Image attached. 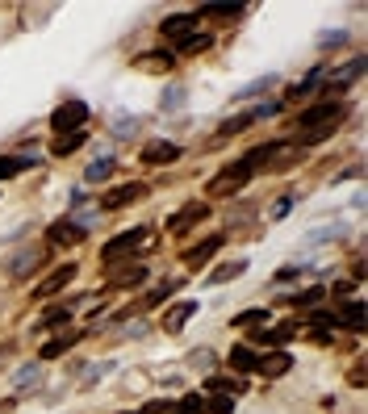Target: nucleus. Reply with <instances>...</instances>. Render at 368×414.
I'll return each mask as SVG.
<instances>
[{
    "mask_svg": "<svg viewBox=\"0 0 368 414\" xmlns=\"http://www.w3.org/2000/svg\"><path fill=\"white\" fill-rule=\"evenodd\" d=\"M147 239H151V230H147V226H130V230H122V235H113L109 243H105V251H100V255H105V264H109V268H113L118 260H126V255H130V251H138V247H142Z\"/></svg>",
    "mask_w": 368,
    "mask_h": 414,
    "instance_id": "1",
    "label": "nucleus"
},
{
    "mask_svg": "<svg viewBox=\"0 0 368 414\" xmlns=\"http://www.w3.org/2000/svg\"><path fill=\"white\" fill-rule=\"evenodd\" d=\"M84 122H88V105L84 100H63V105L50 113V126H55L59 134H76V130H84Z\"/></svg>",
    "mask_w": 368,
    "mask_h": 414,
    "instance_id": "2",
    "label": "nucleus"
},
{
    "mask_svg": "<svg viewBox=\"0 0 368 414\" xmlns=\"http://www.w3.org/2000/svg\"><path fill=\"white\" fill-rule=\"evenodd\" d=\"M335 122H343V105H339V100H327V105H314V109H305L297 118V134L318 130V126H335Z\"/></svg>",
    "mask_w": 368,
    "mask_h": 414,
    "instance_id": "3",
    "label": "nucleus"
},
{
    "mask_svg": "<svg viewBox=\"0 0 368 414\" xmlns=\"http://www.w3.org/2000/svg\"><path fill=\"white\" fill-rule=\"evenodd\" d=\"M247 180H251V172H247L243 164H230V168H222L214 180H209V193H214V197H230V193H239Z\"/></svg>",
    "mask_w": 368,
    "mask_h": 414,
    "instance_id": "4",
    "label": "nucleus"
},
{
    "mask_svg": "<svg viewBox=\"0 0 368 414\" xmlns=\"http://www.w3.org/2000/svg\"><path fill=\"white\" fill-rule=\"evenodd\" d=\"M142 193H147V184H138V180H126V184H118L113 193H105V197H100V210H122V205L138 201Z\"/></svg>",
    "mask_w": 368,
    "mask_h": 414,
    "instance_id": "5",
    "label": "nucleus"
},
{
    "mask_svg": "<svg viewBox=\"0 0 368 414\" xmlns=\"http://www.w3.org/2000/svg\"><path fill=\"white\" fill-rule=\"evenodd\" d=\"M205 218H209V205H205V201H188L184 210H176V214L168 218V226H172V230H188L193 222H205Z\"/></svg>",
    "mask_w": 368,
    "mask_h": 414,
    "instance_id": "6",
    "label": "nucleus"
},
{
    "mask_svg": "<svg viewBox=\"0 0 368 414\" xmlns=\"http://www.w3.org/2000/svg\"><path fill=\"white\" fill-rule=\"evenodd\" d=\"M193 314H197V301H180V305H172L168 314H164V331H168V335H180L184 323H188Z\"/></svg>",
    "mask_w": 368,
    "mask_h": 414,
    "instance_id": "7",
    "label": "nucleus"
},
{
    "mask_svg": "<svg viewBox=\"0 0 368 414\" xmlns=\"http://www.w3.org/2000/svg\"><path fill=\"white\" fill-rule=\"evenodd\" d=\"M72 276H76V264H63L59 272H50V276H46L34 293H38V297H55L59 289H67V285H72Z\"/></svg>",
    "mask_w": 368,
    "mask_h": 414,
    "instance_id": "8",
    "label": "nucleus"
},
{
    "mask_svg": "<svg viewBox=\"0 0 368 414\" xmlns=\"http://www.w3.org/2000/svg\"><path fill=\"white\" fill-rule=\"evenodd\" d=\"M80 239H84V230L76 222H55V226L46 230V243H55V247H76Z\"/></svg>",
    "mask_w": 368,
    "mask_h": 414,
    "instance_id": "9",
    "label": "nucleus"
},
{
    "mask_svg": "<svg viewBox=\"0 0 368 414\" xmlns=\"http://www.w3.org/2000/svg\"><path fill=\"white\" fill-rule=\"evenodd\" d=\"M142 160L155 164V168H160V164H176V160H180V146H176V142H147Z\"/></svg>",
    "mask_w": 368,
    "mask_h": 414,
    "instance_id": "10",
    "label": "nucleus"
},
{
    "mask_svg": "<svg viewBox=\"0 0 368 414\" xmlns=\"http://www.w3.org/2000/svg\"><path fill=\"white\" fill-rule=\"evenodd\" d=\"M281 151H285V142H264V146H255V151H247V155H243V168H247V172H255V168L272 164V155H281Z\"/></svg>",
    "mask_w": 368,
    "mask_h": 414,
    "instance_id": "11",
    "label": "nucleus"
},
{
    "mask_svg": "<svg viewBox=\"0 0 368 414\" xmlns=\"http://www.w3.org/2000/svg\"><path fill=\"white\" fill-rule=\"evenodd\" d=\"M360 72H364V59L356 55L351 63H343V67H339V72H335V76L327 80V92H343V88H347V84H351V80H356Z\"/></svg>",
    "mask_w": 368,
    "mask_h": 414,
    "instance_id": "12",
    "label": "nucleus"
},
{
    "mask_svg": "<svg viewBox=\"0 0 368 414\" xmlns=\"http://www.w3.org/2000/svg\"><path fill=\"white\" fill-rule=\"evenodd\" d=\"M142 281H147V268H142V264L109 268V285H113V289H130V285H142Z\"/></svg>",
    "mask_w": 368,
    "mask_h": 414,
    "instance_id": "13",
    "label": "nucleus"
},
{
    "mask_svg": "<svg viewBox=\"0 0 368 414\" xmlns=\"http://www.w3.org/2000/svg\"><path fill=\"white\" fill-rule=\"evenodd\" d=\"M218 247H222V235H209L205 243H197V247L184 255V260H188V268H201L205 260H214V251H218Z\"/></svg>",
    "mask_w": 368,
    "mask_h": 414,
    "instance_id": "14",
    "label": "nucleus"
},
{
    "mask_svg": "<svg viewBox=\"0 0 368 414\" xmlns=\"http://www.w3.org/2000/svg\"><path fill=\"white\" fill-rule=\"evenodd\" d=\"M38 164V155H5V160H0V180H9V176H21L25 168H34Z\"/></svg>",
    "mask_w": 368,
    "mask_h": 414,
    "instance_id": "15",
    "label": "nucleus"
},
{
    "mask_svg": "<svg viewBox=\"0 0 368 414\" xmlns=\"http://www.w3.org/2000/svg\"><path fill=\"white\" fill-rule=\"evenodd\" d=\"M289 369H293V356H285V351L259 356V373H264V377H285Z\"/></svg>",
    "mask_w": 368,
    "mask_h": 414,
    "instance_id": "16",
    "label": "nucleus"
},
{
    "mask_svg": "<svg viewBox=\"0 0 368 414\" xmlns=\"http://www.w3.org/2000/svg\"><path fill=\"white\" fill-rule=\"evenodd\" d=\"M230 369H235V373H255V369H259V356H255L251 347L235 343V347H230Z\"/></svg>",
    "mask_w": 368,
    "mask_h": 414,
    "instance_id": "17",
    "label": "nucleus"
},
{
    "mask_svg": "<svg viewBox=\"0 0 368 414\" xmlns=\"http://www.w3.org/2000/svg\"><path fill=\"white\" fill-rule=\"evenodd\" d=\"M134 67L138 72H168L172 67V55H168V50H147V55L134 59Z\"/></svg>",
    "mask_w": 368,
    "mask_h": 414,
    "instance_id": "18",
    "label": "nucleus"
},
{
    "mask_svg": "<svg viewBox=\"0 0 368 414\" xmlns=\"http://www.w3.org/2000/svg\"><path fill=\"white\" fill-rule=\"evenodd\" d=\"M193 21H197V13H172V17H168L160 30H164L168 38H184V34L193 30Z\"/></svg>",
    "mask_w": 368,
    "mask_h": 414,
    "instance_id": "19",
    "label": "nucleus"
},
{
    "mask_svg": "<svg viewBox=\"0 0 368 414\" xmlns=\"http://www.w3.org/2000/svg\"><path fill=\"white\" fill-rule=\"evenodd\" d=\"M243 272H247V260H230V264H222V268L209 272V285H226V281H235Z\"/></svg>",
    "mask_w": 368,
    "mask_h": 414,
    "instance_id": "20",
    "label": "nucleus"
},
{
    "mask_svg": "<svg viewBox=\"0 0 368 414\" xmlns=\"http://www.w3.org/2000/svg\"><path fill=\"white\" fill-rule=\"evenodd\" d=\"M205 389H214V393H222V397H235V393L247 389V381H243V377H239V381H230V377H209Z\"/></svg>",
    "mask_w": 368,
    "mask_h": 414,
    "instance_id": "21",
    "label": "nucleus"
},
{
    "mask_svg": "<svg viewBox=\"0 0 368 414\" xmlns=\"http://www.w3.org/2000/svg\"><path fill=\"white\" fill-rule=\"evenodd\" d=\"M109 176H113V160H109V155H105V160H92L88 172H84L88 184H100V180H109Z\"/></svg>",
    "mask_w": 368,
    "mask_h": 414,
    "instance_id": "22",
    "label": "nucleus"
},
{
    "mask_svg": "<svg viewBox=\"0 0 368 414\" xmlns=\"http://www.w3.org/2000/svg\"><path fill=\"white\" fill-rule=\"evenodd\" d=\"M335 318H339V323H347L351 331H364V305H360V301H347Z\"/></svg>",
    "mask_w": 368,
    "mask_h": 414,
    "instance_id": "23",
    "label": "nucleus"
},
{
    "mask_svg": "<svg viewBox=\"0 0 368 414\" xmlns=\"http://www.w3.org/2000/svg\"><path fill=\"white\" fill-rule=\"evenodd\" d=\"M293 335H297V327L285 323V327H268V331H259V343H277V347H281V343H289Z\"/></svg>",
    "mask_w": 368,
    "mask_h": 414,
    "instance_id": "24",
    "label": "nucleus"
},
{
    "mask_svg": "<svg viewBox=\"0 0 368 414\" xmlns=\"http://www.w3.org/2000/svg\"><path fill=\"white\" fill-rule=\"evenodd\" d=\"M84 138H88L84 130H76V134H59L50 151H55V155H72V151H80V146H84Z\"/></svg>",
    "mask_w": 368,
    "mask_h": 414,
    "instance_id": "25",
    "label": "nucleus"
},
{
    "mask_svg": "<svg viewBox=\"0 0 368 414\" xmlns=\"http://www.w3.org/2000/svg\"><path fill=\"white\" fill-rule=\"evenodd\" d=\"M197 50H209V34H197V30H188V34L180 38V55H197Z\"/></svg>",
    "mask_w": 368,
    "mask_h": 414,
    "instance_id": "26",
    "label": "nucleus"
},
{
    "mask_svg": "<svg viewBox=\"0 0 368 414\" xmlns=\"http://www.w3.org/2000/svg\"><path fill=\"white\" fill-rule=\"evenodd\" d=\"M34 264H38V251H34V247H25V251H17V260L9 264V272H13V276H25Z\"/></svg>",
    "mask_w": 368,
    "mask_h": 414,
    "instance_id": "27",
    "label": "nucleus"
},
{
    "mask_svg": "<svg viewBox=\"0 0 368 414\" xmlns=\"http://www.w3.org/2000/svg\"><path fill=\"white\" fill-rule=\"evenodd\" d=\"M72 343H76V335H63V339H50V343H46V347H42L38 356H42V360H59L63 351H72Z\"/></svg>",
    "mask_w": 368,
    "mask_h": 414,
    "instance_id": "28",
    "label": "nucleus"
},
{
    "mask_svg": "<svg viewBox=\"0 0 368 414\" xmlns=\"http://www.w3.org/2000/svg\"><path fill=\"white\" fill-rule=\"evenodd\" d=\"M347 235V226L343 222H335V226H323V230H310L305 235V243H327V239H343Z\"/></svg>",
    "mask_w": 368,
    "mask_h": 414,
    "instance_id": "29",
    "label": "nucleus"
},
{
    "mask_svg": "<svg viewBox=\"0 0 368 414\" xmlns=\"http://www.w3.org/2000/svg\"><path fill=\"white\" fill-rule=\"evenodd\" d=\"M268 88H277V76H259V80H251L247 88H239V96L247 100V96H259V92H268Z\"/></svg>",
    "mask_w": 368,
    "mask_h": 414,
    "instance_id": "30",
    "label": "nucleus"
},
{
    "mask_svg": "<svg viewBox=\"0 0 368 414\" xmlns=\"http://www.w3.org/2000/svg\"><path fill=\"white\" fill-rule=\"evenodd\" d=\"M268 323V309H243V314H235V327H259Z\"/></svg>",
    "mask_w": 368,
    "mask_h": 414,
    "instance_id": "31",
    "label": "nucleus"
},
{
    "mask_svg": "<svg viewBox=\"0 0 368 414\" xmlns=\"http://www.w3.org/2000/svg\"><path fill=\"white\" fill-rule=\"evenodd\" d=\"M201 17H243V5H205Z\"/></svg>",
    "mask_w": 368,
    "mask_h": 414,
    "instance_id": "32",
    "label": "nucleus"
},
{
    "mask_svg": "<svg viewBox=\"0 0 368 414\" xmlns=\"http://www.w3.org/2000/svg\"><path fill=\"white\" fill-rule=\"evenodd\" d=\"M176 289H184V281H164L160 289H151V297H147V301H151V305H155V301H168Z\"/></svg>",
    "mask_w": 368,
    "mask_h": 414,
    "instance_id": "33",
    "label": "nucleus"
},
{
    "mask_svg": "<svg viewBox=\"0 0 368 414\" xmlns=\"http://www.w3.org/2000/svg\"><path fill=\"white\" fill-rule=\"evenodd\" d=\"M323 297V289H297V293H285V301H293V305H314Z\"/></svg>",
    "mask_w": 368,
    "mask_h": 414,
    "instance_id": "34",
    "label": "nucleus"
},
{
    "mask_svg": "<svg viewBox=\"0 0 368 414\" xmlns=\"http://www.w3.org/2000/svg\"><path fill=\"white\" fill-rule=\"evenodd\" d=\"M305 323H310L314 331H327V327H339V318H335V314H323V309H314V314H305Z\"/></svg>",
    "mask_w": 368,
    "mask_h": 414,
    "instance_id": "35",
    "label": "nucleus"
},
{
    "mask_svg": "<svg viewBox=\"0 0 368 414\" xmlns=\"http://www.w3.org/2000/svg\"><path fill=\"white\" fill-rule=\"evenodd\" d=\"M251 126V113H239V118H230V122H222V138H230V134H239V130H247Z\"/></svg>",
    "mask_w": 368,
    "mask_h": 414,
    "instance_id": "36",
    "label": "nucleus"
},
{
    "mask_svg": "<svg viewBox=\"0 0 368 414\" xmlns=\"http://www.w3.org/2000/svg\"><path fill=\"white\" fill-rule=\"evenodd\" d=\"M72 318V305H55V309H50V314L42 318V327H63Z\"/></svg>",
    "mask_w": 368,
    "mask_h": 414,
    "instance_id": "37",
    "label": "nucleus"
},
{
    "mask_svg": "<svg viewBox=\"0 0 368 414\" xmlns=\"http://www.w3.org/2000/svg\"><path fill=\"white\" fill-rule=\"evenodd\" d=\"M134 130H138V118H130V113H122V118L113 122V134H118V138H130Z\"/></svg>",
    "mask_w": 368,
    "mask_h": 414,
    "instance_id": "38",
    "label": "nucleus"
},
{
    "mask_svg": "<svg viewBox=\"0 0 368 414\" xmlns=\"http://www.w3.org/2000/svg\"><path fill=\"white\" fill-rule=\"evenodd\" d=\"M176 414H205V397H197V393H188L180 406H176Z\"/></svg>",
    "mask_w": 368,
    "mask_h": 414,
    "instance_id": "39",
    "label": "nucleus"
},
{
    "mask_svg": "<svg viewBox=\"0 0 368 414\" xmlns=\"http://www.w3.org/2000/svg\"><path fill=\"white\" fill-rule=\"evenodd\" d=\"M184 96H188V92H184L180 84H172V88L164 92V109H180V105H184Z\"/></svg>",
    "mask_w": 368,
    "mask_h": 414,
    "instance_id": "40",
    "label": "nucleus"
},
{
    "mask_svg": "<svg viewBox=\"0 0 368 414\" xmlns=\"http://www.w3.org/2000/svg\"><path fill=\"white\" fill-rule=\"evenodd\" d=\"M272 113H281V100H264L259 109H251V122H264V118H272Z\"/></svg>",
    "mask_w": 368,
    "mask_h": 414,
    "instance_id": "41",
    "label": "nucleus"
},
{
    "mask_svg": "<svg viewBox=\"0 0 368 414\" xmlns=\"http://www.w3.org/2000/svg\"><path fill=\"white\" fill-rule=\"evenodd\" d=\"M318 42H323V46H343V42H347V30H331V34H323Z\"/></svg>",
    "mask_w": 368,
    "mask_h": 414,
    "instance_id": "42",
    "label": "nucleus"
},
{
    "mask_svg": "<svg viewBox=\"0 0 368 414\" xmlns=\"http://www.w3.org/2000/svg\"><path fill=\"white\" fill-rule=\"evenodd\" d=\"M205 410H209V414H230V402H226V397H209Z\"/></svg>",
    "mask_w": 368,
    "mask_h": 414,
    "instance_id": "43",
    "label": "nucleus"
},
{
    "mask_svg": "<svg viewBox=\"0 0 368 414\" xmlns=\"http://www.w3.org/2000/svg\"><path fill=\"white\" fill-rule=\"evenodd\" d=\"M13 381H17V385H30V381H38V364H25V369H21Z\"/></svg>",
    "mask_w": 368,
    "mask_h": 414,
    "instance_id": "44",
    "label": "nucleus"
},
{
    "mask_svg": "<svg viewBox=\"0 0 368 414\" xmlns=\"http://www.w3.org/2000/svg\"><path fill=\"white\" fill-rule=\"evenodd\" d=\"M138 414H172V406H168V402H147Z\"/></svg>",
    "mask_w": 368,
    "mask_h": 414,
    "instance_id": "45",
    "label": "nucleus"
},
{
    "mask_svg": "<svg viewBox=\"0 0 368 414\" xmlns=\"http://www.w3.org/2000/svg\"><path fill=\"white\" fill-rule=\"evenodd\" d=\"M351 289H356V285H347V281H339V285H335V297H351Z\"/></svg>",
    "mask_w": 368,
    "mask_h": 414,
    "instance_id": "46",
    "label": "nucleus"
}]
</instances>
